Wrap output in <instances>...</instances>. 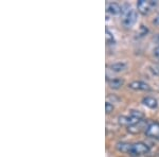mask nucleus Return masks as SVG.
Masks as SVG:
<instances>
[{"label": "nucleus", "mask_w": 159, "mask_h": 157, "mask_svg": "<svg viewBox=\"0 0 159 157\" xmlns=\"http://www.w3.org/2000/svg\"><path fill=\"white\" fill-rule=\"evenodd\" d=\"M144 118V114L139 112V110H130L129 116H120L119 117V123L121 125H126L127 127H132L136 123L140 122Z\"/></svg>", "instance_id": "1"}, {"label": "nucleus", "mask_w": 159, "mask_h": 157, "mask_svg": "<svg viewBox=\"0 0 159 157\" xmlns=\"http://www.w3.org/2000/svg\"><path fill=\"white\" fill-rule=\"evenodd\" d=\"M156 6H157V1L155 0H138L137 2V9L142 15L150 14Z\"/></svg>", "instance_id": "2"}, {"label": "nucleus", "mask_w": 159, "mask_h": 157, "mask_svg": "<svg viewBox=\"0 0 159 157\" xmlns=\"http://www.w3.org/2000/svg\"><path fill=\"white\" fill-rule=\"evenodd\" d=\"M150 152V148L144 142H136L132 143V148L129 151V155L133 156H139L142 154H148Z\"/></svg>", "instance_id": "3"}, {"label": "nucleus", "mask_w": 159, "mask_h": 157, "mask_svg": "<svg viewBox=\"0 0 159 157\" xmlns=\"http://www.w3.org/2000/svg\"><path fill=\"white\" fill-rule=\"evenodd\" d=\"M136 21H137V12L132 9L125 13L122 19V24L125 28H132Z\"/></svg>", "instance_id": "4"}, {"label": "nucleus", "mask_w": 159, "mask_h": 157, "mask_svg": "<svg viewBox=\"0 0 159 157\" xmlns=\"http://www.w3.org/2000/svg\"><path fill=\"white\" fill-rule=\"evenodd\" d=\"M145 135L154 139H159V122H150L145 130Z\"/></svg>", "instance_id": "5"}, {"label": "nucleus", "mask_w": 159, "mask_h": 157, "mask_svg": "<svg viewBox=\"0 0 159 157\" xmlns=\"http://www.w3.org/2000/svg\"><path fill=\"white\" fill-rule=\"evenodd\" d=\"M148 124H150V123H148V121L143 119V120H141L140 122H138V123H136V124L132 125V127H129V132L132 133V134H138V133L142 132L144 128L147 130Z\"/></svg>", "instance_id": "6"}, {"label": "nucleus", "mask_w": 159, "mask_h": 157, "mask_svg": "<svg viewBox=\"0 0 159 157\" xmlns=\"http://www.w3.org/2000/svg\"><path fill=\"white\" fill-rule=\"evenodd\" d=\"M129 88L134 89V90H142V91H148L151 90L150 85L144 83L142 81H134L129 85Z\"/></svg>", "instance_id": "7"}, {"label": "nucleus", "mask_w": 159, "mask_h": 157, "mask_svg": "<svg viewBox=\"0 0 159 157\" xmlns=\"http://www.w3.org/2000/svg\"><path fill=\"white\" fill-rule=\"evenodd\" d=\"M106 11L107 13H109L110 15H118L122 12V9L119 4L116 3V2H111V3L107 4Z\"/></svg>", "instance_id": "8"}, {"label": "nucleus", "mask_w": 159, "mask_h": 157, "mask_svg": "<svg viewBox=\"0 0 159 157\" xmlns=\"http://www.w3.org/2000/svg\"><path fill=\"white\" fill-rule=\"evenodd\" d=\"M142 103L147 107H148V109H157V106H158L157 100H156L155 98H153V97H145V98H143Z\"/></svg>", "instance_id": "9"}, {"label": "nucleus", "mask_w": 159, "mask_h": 157, "mask_svg": "<svg viewBox=\"0 0 159 157\" xmlns=\"http://www.w3.org/2000/svg\"><path fill=\"white\" fill-rule=\"evenodd\" d=\"M123 84H124V80L120 79V78L112 79V80H109V81H108L109 87H110V88H112V89H119L120 87L123 86Z\"/></svg>", "instance_id": "10"}, {"label": "nucleus", "mask_w": 159, "mask_h": 157, "mask_svg": "<svg viewBox=\"0 0 159 157\" xmlns=\"http://www.w3.org/2000/svg\"><path fill=\"white\" fill-rule=\"evenodd\" d=\"M109 68L111 69L112 71H115V72H120V71H123L126 69V64L119 62V63L111 64V65L109 66Z\"/></svg>", "instance_id": "11"}, {"label": "nucleus", "mask_w": 159, "mask_h": 157, "mask_svg": "<svg viewBox=\"0 0 159 157\" xmlns=\"http://www.w3.org/2000/svg\"><path fill=\"white\" fill-rule=\"evenodd\" d=\"M130 148H132V143H127V142H120L117 145V149L119 151L123 152V153H127L129 154Z\"/></svg>", "instance_id": "12"}, {"label": "nucleus", "mask_w": 159, "mask_h": 157, "mask_svg": "<svg viewBox=\"0 0 159 157\" xmlns=\"http://www.w3.org/2000/svg\"><path fill=\"white\" fill-rule=\"evenodd\" d=\"M105 40H106L107 45H112V44H115L114 34H112L108 29L105 30Z\"/></svg>", "instance_id": "13"}, {"label": "nucleus", "mask_w": 159, "mask_h": 157, "mask_svg": "<svg viewBox=\"0 0 159 157\" xmlns=\"http://www.w3.org/2000/svg\"><path fill=\"white\" fill-rule=\"evenodd\" d=\"M105 109H106V114H110L114 110V105L110 104L109 102H106L105 103Z\"/></svg>", "instance_id": "14"}, {"label": "nucleus", "mask_w": 159, "mask_h": 157, "mask_svg": "<svg viewBox=\"0 0 159 157\" xmlns=\"http://www.w3.org/2000/svg\"><path fill=\"white\" fill-rule=\"evenodd\" d=\"M154 55H155L157 58H159V46L157 48H155V50H154Z\"/></svg>", "instance_id": "15"}, {"label": "nucleus", "mask_w": 159, "mask_h": 157, "mask_svg": "<svg viewBox=\"0 0 159 157\" xmlns=\"http://www.w3.org/2000/svg\"><path fill=\"white\" fill-rule=\"evenodd\" d=\"M156 40H157V42H159V34L157 35V38H156Z\"/></svg>", "instance_id": "16"}]
</instances>
